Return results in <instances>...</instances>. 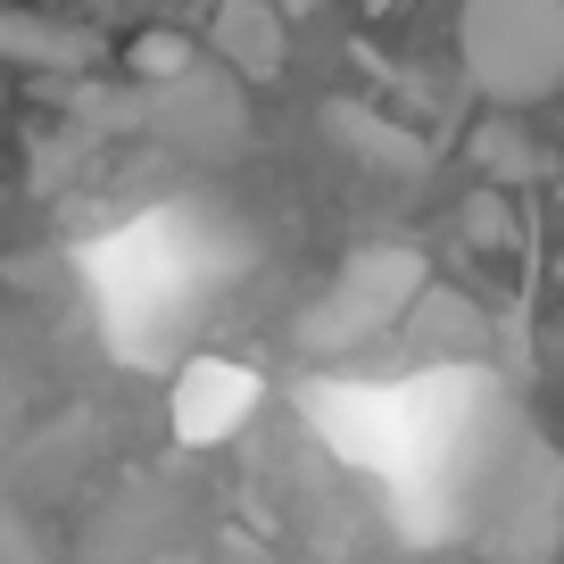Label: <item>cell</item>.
<instances>
[{
  "instance_id": "8fae6325",
  "label": "cell",
  "mask_w": 564,
  "mask_h": 564,
  "mask_svg": "<svg viewBox=\"0 0 564 564\" xmlns=\"http://www.w3.org/2000/svg\"><path fill=\"white\" fill-rule=\"evenodd\" d=\"M481 166H490V175H531L523 133H514V124H490V133H481Z\"/></svg>"
},
{
  "instance_id": "52a82bcc",
  "label": "cell",
  "mask_w": 564,
  "mask_h": 564,
  "mask_svg": "<svg viewBox=\"0 0 564 564\" xmlns=\"http://www.w3.org/2000/svg\"><path fill=\"white\" fill-rule=\"evenodd\" d=\"M258 406V382H249L241 366H192L175 382V432L183 441H225V432H241V415Z\"/></svg>"
},
{
  "instance_id": "277c9868",
  "label": "cell",
  "mask_w": 564,
  "mask_h": 564,
  "mask_svg": "<svg viewBox=\"0 0 564 564\" xmlns=\"http://www.w3.org/2000/svg\"><path fill=\"white\" fill-rule=\"evenodd\" d=\"M564 531V457L531 441L507 474V498L490 514V564H547Z\"/></svg>"
},
{
  "instance_id": "9c48e42d",
  "label": "cell",
  "mask_w": 564,
  "mask_h": 564,
  "mask_svg": "<svg viewBox=\"0 0 564 564\" xmlns=\"http://www.w3.org/2000/svg\"><path fill=\"white\" fill-rule=\"evenodd\" d=\"M465 241H481V249H507L514 241V216H507V199H498V192H474V208H465Z\"/></svg>"
},
{
  "instance_id": "3957f363",
  "label": "cell",
  "mask_w": 564,
  "mask_h": 564,
  "mask_svg": "<svg viewBox=\"0 0 564 564\" xmlns=\"http://www.w3.org/2000/svg\"><path fill=\"white\" fill-rule=\"evenodd\" d=\"M423 282H432V265H423L415 249H357V258L324 282L316 300L300 307L291 340H300L307 357L373 349V340H390V333L406 324V307L423 300Z\"/></svg>"
},
{
  "instance_id": "6da1fadb",
  "label": "cell",
  "mask_w": 564,
  "mask_h": 564,
  "mask_svg": "<svg viewBox=\"0 0 564 564\" xmlns=\"http://www.w3.org/2000/svg\"><path fill=\"white\" fill-rule=\"evenodd\" d=\"M465 84L490 108H540L564 91V0H465L457 9Z\"/></svg>"
},
{
  "instance_id": "7c38bea8",
  "label": "cell",
  "mask_w": 564,
  "mask_h": 564,
  "mask_svg": "<svg viewBox=\"0 0 564 564\" xmlns=\"http://www.w3.org/2000/svg\"><path fill=\"white\" fill-rule=\"evenodd\" d=\"M0 108H9V67H0Z\"/></svg>"
},
{
  "instance_id": "30bf717a",
  "label": "cell",
  "mask_w": 564,
  "mask_h": 564,
  "mask_svg": "<svg viewBox=\"0 0 564 564\" xmlns=\"http://www.w3.org/2000/svg\"><path fill=\"white\" fill-rule=\"evenodd\" d=\"M183 58H192V42H175V34H141L133 51H124V67H133V75H175Z\"/></svg>"
},
{
  "instance_id": "5bb4252c",
  "label": "cell",
  "mask_w": 564,
  "mask_h": 564,
  "mask_svg": "<svg viewBox=\"0 0 564 564\" xmlns=\"http://www.w3.org/2000/svg\"><path fill=\"white\" fill-rule=\"evenodd\" d=\"M556 274H564V265H556Z\"/></svg>"
},
{
  "instance_id": "8992f818",
  "label": "cell",
  "mask_w": 564,
  "mask_h": 564,
  "mask_svg": "<svg viewBox=\"0 0 564 564\" xmlns=\"http://www.w3.org/2000/svg\"><path fill=\"white\" fill-rule=\"evenodd\" d=\"M208 51H216V67H232L241 84H274L282 58H291V34H282V18L265 0H225L216 25H208Z\"/></svg>"
},
{
  "instance_id": "7a4b0ae2",
  "label": "cell",
  "mask_w": 564,
  "mask_h": 564,
  "mask_svg": "<svg viewBox=\"0 0 564 564\" xmlns=\"http://www.w3.org/2000/svg\"><path fill=\"white\" fill-rule=\"evenodd\" d=\"M84 108L100 124H133V133H150V141H175V150H192V159H241L249 150L241 75L232 67H199V58H183L175 75H141L124 100L91 91Z\"/></svg>"
},
{
  "instance_id": "4fadbf2b",
  "label": "cell",
  "mask_w": 564,
  "mask_h": 564,
  "mask_svg": "<svg viewBox=\"0 0 564 564\" xmlns=\"http://www.w3.org/2000/svg\"><path fill=\"white\" fill-rule=\"evenodd\" d=\"M366 9H399V0H366Z\"/></svg>"
},
{
  "instance_id": "ba28073f",
  "label": "cell",
  "mask_w": 564,
  "mask_h": 564,
  "mask_svg": "<svg viewBox=\"0 0 564 564\" xmlns=\"http://www.w3.org/2000/svg\"><path fill=\"white\" fill-rule=\"evenodd\" d=\"M333 133H357V150H366V159H382V166H406V175H415L423 166V150H415V133H399V124H373L366 108H333Z\"/></svg>"
},
{
  "instance_id": "5b68a950",
  "label": "cell",
  "mask_w": 564,
  "mask_h": 564,
  "mask_svg": "<svg viewBox=\"0 0 564 564\" xmlns=\"http://www.w3.org/2000/svg\"><path fill=\"white\" fill-rule=\"evenodd\" d=\"M0 67L9 75H91L100 67V34L91 25H51L34 9L0 18Z\"/></svg>"
}]
</instances>
